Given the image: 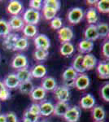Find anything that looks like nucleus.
I'll use <instances>...</instances> for the list:
<instances>
[{
	"instance_id": "aec40b11",
	"label": "nucleus",
	"mask_w": 109,
	"mask_h": 122,
	"mask_svg": "<svg viewBox=\"0 0 109 122\" xmlns=\"http://www.w3.org/2000/svg\"><path fill=\"white\" fill-rule=\"evenodd\" d=\"M97 72L99 77L102 79H108L109 77V64L108 63H99L97 66Z\"/></svg>"
},
{
	"instance_id": "72a5a7b5",
	"label": "nucleus",
	"mask_w": 109,
	"mask_h": 122,
	"mask_svg": "<svg viewBox=\"0 0 109 122\" xmlns=\"http://www.w3.org/2000/svg\"><path fill=\"white\" fill-rule=\"evenodd\" d=\"M96 7L101 13L109 12V1L108 0H100L96 3Z\"/></svg>"
},
{
	"instance_id": "dca6fc26",
	"label": "nucleus",
	"mask_w": 109,
	"mask_h": 122,
	"mask_svg": "<svg viewBox=\"0 0 109 122\" xmlns=\"http://www.w3.org/2000/svg\"><path fill=\"white\" fill-rule=\"evenodd\" d=\"M83 64H84L85 69L92 70L97 64V59L92 54H86L83 56Z\"/></svg>"
},
{
	"instance_id": "37998d69",
	"label": "nucleus",
	"mask_w": 109,
	"mask_h": 122,
	"mask_svg": "<svg viewBox=\"0 0 109 122\" xmlns=\"http://www.w3.org/2000/svg\"><path fill=\"white\" fill-rule=\"evenodd\" d=\"M29 111L36 114V115L40 116V105L37 103H33L32 105L30 106V107H29Z\"/></svg>"
},
{
	"instance_id": "79ce46f5",
	"label": "nucleus",
	"mask_w": 109,
	"mask_h": 122,
	"mask_svg": "<svg viewBox=\"0 0 109 122\" xmlns=\"http://www.w3.org/2000/svg\"><path fill=\"white\" fill-rule=\"evenodd\" d=\"M102 53L106 59L109 58V42H105L102 46Z\"/></svg>"
},
{
	"instance_id": "20e7f679",
	"label": "nucleus",
	"mask_w": 109,
	"mask_h": 122,
	"mask_svg": "<svg viewBox=\"0 0 109 122\" xmlns=\"http://www.w3.org/2000/svg\"><path fill=\"white\" fill-rule=\"evenodd\" d=\"M55 98L58 102H67L70 98V91L69 89L64 86H59L55 88L54 90Z\"/></svg>"
},
{
	"instance_id": "1a4fd4ad",
	"label": "nucleus",
	"mask_w": 109,
	"mask_h": 122,
	"mask_svg": "<svg viewBox=\"0 0 109 122\" xmlns=\"http://www.w3.org/2000/svg\"><path fill=\"white\" fill-rule=\"evenodd\" d=\"M19 36L18 34L16 33H10L8 35L5 37L3 41V46L4 47L6 50L8 51H13L15 44L16 41L18 40Z\"/></svg>"
},
{
	"instance_id": "c85d7f7f",
	"label": "nucleus",
	"mask_w": 109,
	"mask_h": 122,
	"mask_svg": "<svg viewBox=\"0 0 109 122\" xmlns=\"http://www.w3.org/2000/svg\"><path fill=\"white\" fill-rule=\"evenodd\" d=\"M97 32L99 34V38H105L109 34V26L106 23H99L96 25Z\"/></svg>"
},
{
	"instance_id": "f257e3e1",
	"label": "nucleus",
	"mask_w": 109,
	"mask_h": 122,
	"mask_svg": "<svg viewBox=\"0 0 109 122\" xmlns=\"http://www.w3.org/2000/svg\"><path fill=\"white\" fill-rule=\"evenodd\" d=\"M22 19L25 25H36L40 20V13L38 11L29 8L25 11Z\"/></svg>"
},
{
	"instance_id": "412c9836",
	"label": "nucleus",
	"mask_w": 109,
	"mask_h": 122,
	"mask_svg": "<svg viewBox=\"0 0 109 122\" xmlns=\"http://www.w3.org/2000/svg\"><path fill=\"white\" fill-rule=\"evenodd\" d=\"M47 68L42 64H37L33 67V68L31 71V75L32 77L34 78H42L47 74Z\"/></svg>"
},
{
	"instance_id": "5701e85b",
	"label": "nucleus",
	"mask_w": 109,
	"mask_h": 122,
	"mask_svg": "<svg viewBox=\"0 0 109 122\" xmlns=\"http://www.w3.org/2000/svg\"><path fill=\"white\" fill-rule=\"evenodd\" d=\"M93 48H94V42L86 40V39L81 41L78 44V50L82 54V53L89 54L90 52L92 51Z\"/></svg>"
},
{
	"instance_id": "423d86ee",
	"label": "nucleus",
	"mask_w": 109,
	"mask_h": 122,
	"mask_svg": "<svg viewBox=\"0 0 109 122\" xmlns=\"http://www.w3.org/2000/svg\"><path fill=\"white\" fill-rule=\"evenodd\" d=\"M90 77L85 73H82L77 76L75 79L74 87H76L79 90H84L87 89L90 86Z\"/></svg>"
},
{
	"instance_id": "7c9ffc66",
	"label": "nucleus",
	"mask_w": 109,
	"mask_h": 122,
	"mask_svg": "<svg viewBox=\"0 0 109 122\" xmlns=\"http://www.w3.org/2000/svg\"><path fill=\"white\" fill-rule=\"evenodd\" d=\"M86 17L87 22L90 24V25H94L95 23H97V21H98V14H97L95 8L91 7V8L89 9L86 12Z\"/></svg>"
},
{
	"instance_id": "a211bd4d",
	"label": "nucleus",
	"mask_w": 109,
	"mask_h": 122,
	"mask_svg": "<svg viewBox=\"0 0 109 122\" xmlns=\"http://www.w3.org/2000/svg\"><path fill=\"white\" fill-rule=\"evenodd\" d=\"M69 108L68 103L67 102H57L56 104L54 105V113L57 117H64Z\"/></svg>"
},
{
	"instance_id": "9d476101",
	"label": "nucleus",
	"mask_w": 109,
	"mask_h": 122,
	"mask_svg": "<svg viewBox=\"0 0 109 122\" xmlns=\"http://www.w3.org/2000/svg\"><path fill=\"white\" fill-rule=\"evenodd\" d=\"M3 83L5 86V87L7 88V90H9V89H16V88H18L21 82L19 81L18 78H17V76L15 73H10L5 77Z\"/></svg>"
},
{
	"instance_id": "a878e982",
	"label": "nucleus",
	"mask_w": 109,
	"mask_h": 122,
	"mask_svg": "<svg viewBox=\"0 0 109 122\" xmlns=\"http://www.w3.org/2000/svg\"><path fill=\"white\" fill-rule=\"evenodd\" d=\"M18 89L20 92L24 94H30L33 90L34 89V86H33V84L31 81H28L20 83Z\"/></svg>"
},
{
	"instance_id": "c9c22d12",
	"label": "nucleus",
	"mask_w": 109,
	"mask_h": 122,
	"mask_svg": "<svg viewBox=\"0 0 109 122\" xmlns=\"http://www.w3.org/2000/svg\"><path fill=\"white\" fill-rule=\"evenodd\" d=\"M43 7L54 9L56 11L60 8V2L58 0H46L43 2Z\"/></svg>"
},
{
	"instance_id": "49530a36",
	"label": "nucleus",
	"mask_w": 109,
	"mask_h": 122,
	"mask_svg": "<svg viewBox=\"0 0 109 122\" xmlns=\"http://www.w3.org/2000/svg\"><path fill=\"white\" fill-rule=\"evenodd\" d=\"M97 0H87L86 3L87 4H90V5H96L97 3Z\"/></svg>"
},
{
	"instance_id": "473e14b6",
	"label": "nucleus",
	"mask_w": 109,
	"mask_h": 122,
	"mask_svg": "<svg viewBox=\"0 0 109 122\" xmlns=\"http://www.w3.org/2000/svg\"><path fill=\"white\" fill-rule=\"evenodd\" d=\"M10 31L11 29L7 21H6L5 20H0V37L5 38L10 33Z\"/></svg>"
},
{
	"instance_id": "4468645a",
	"label": "nucleus",
	"mask_w": 109,
	"mask_h": 122,
	"mask_svg": "<svg viewBox=\"0 0 109 122\" xmlns=\"http://www.w3.org/2000/svg\"><path fill=\"white\" fill-rule=\"evenodd\" d=\"M95 104V99L90 94H87L81 99L80 105L84 109H91Z\"/></svg>"
},
{
	"instance_id": "a18cd8bd",
	"label": "nucleus",
	"mask_w": 109,
	"mask_h": 122,
	"mask_svg": "<svg viewBox=\"0 0 109 122\" xmlns=\"http://www.w3.org/2000/svg\"><path fill=\"white\" fill-rule=\"evenodd\" d=\"M10 98V92L9 90H7V88L3 90V92L0 94V99L3 100V101H5V100H7Z\"/></svg>"
},
{
	"instance_id": "cd10ccee",
	"label": "nucleus",
	"mask_w": 109,
	"mask_h": 122,
	"mask_svg": "<svg viewBox=\"0 0 109 122\" xmlns=\"http://www.w3.org/2000/svg\"><path fill=\"white\" fill-rule=\"evenodd\" d=\"M31 99L35 101H38V100H42L46 97V91L41 86L36 87L33 90V91L30 94Z\"/></svg>"
},
{
	"instance_id": "4c0bfd02",
	"label": "nucleus",
	"mask_w": 109,
	"mask_h": 122,
	"mask_svg": "<svg viewBox=\"0 0 109 122\" xmlns=\"http://www.w3.org/2000/svg\"><path fill=\"white\" fill-rule=\"evenodd\" d=\"M39 119V116L36 115V114L31 112L29 110H27L25 113H24V120H26V121L29 122H37Z\"/></svg>"
},
{
	"instance_id": "bb28decb",
	"label": "nucleus",
	"mask_w": 109,
	"mask_h": 122,
	"mask_svg": "<svg viewBox=\"0 0 109 122\" xmlns=\"http://www.w3.org/2000/svg\"><path fill=\"white\" fill-rule=\"evenodd\" d=\"M74 46L71 42H64L62 43L60 48H59V52L62 56H68L73 54L74 52Z\"/></svg>"
},
{
	"instance_id": "a19ab883",
	"label": "nucleus",
	"mask_w": 109,
	"mask_h": 122,
	"mask_svg": "<svg viewBox=\"0 0 109 122\" xmlns=\"http://www.w3.org/2000/svg\"><path fill=\"white\" fill-rule=\"evenodd\" d=\"M30 9L35 10V11H38L42 9V1L41 0H31L29 3Z\"/></svg>"
},
{
	"instance_id": "ea45409f",
	"label": "nucleus",
	"mask_w": 109,
	"mask_h": 122,
	"mask_svg": "<svg viewBox=\"0 0 109 122\" xmlns=\"http://www.w3.org/2000/svg\"><path fill=\"white\" fill-rule=\"evenodd\" d=\"M101 96L106 102H109V84L106 83L101 89Z\"/></svg>"
},
{
	"instance_id": "09e8293b",
	"label": "nucleus",
	"mask_w": 109,
	"mask_h": 122,
	"mask_svg": "<svg viewBox=\"0 0 109 122\" xmlns=\"http://www.w3.org/2000/svg\"><path fill=\"white\" fill-rule=\"evenodd\" d=\"M0 122H6V115H0Z\"/></svg>"
},
{
	"instance_id": "8fccbe9b",
	"label": "nucleus",
	"mask_w": 109,
	"mask_h": 122,
	"mask_svg": "<svg viewBox=\"0 0 109 122\" xmlns=\"http://www.w3.org/2000/svg\"><path fill=\"white\" fill-rule=\"evenodd\" d=\"M40 122H51V121L48 119H43V120H42Z\"/></svg>"
},
{
	"instance_id": "f704fd0d",
	"label": "nucleus",
	"mask_w": 109,
	"mask_h": 122,
	"mask_svg": "<svg viewBox=\"0 0 109 122\" xmlns=\"http://www.w3.org/2000/svg\"><path fill=\"white\" fill-rule=\"evenodd\" d=\"M42 13L43 16L46 20H51L52 19H54L55 15L57 14V11L54 9L49 8V7H42Z\"/></svg>"
},
{
	"instance_id": "0eeeda50",
	"label": "nucleus",
	"mask_w": 109,
	"mask_h": 122,
	"mask_svg": "<svg viewBox=\"0 0 109 122\" xmlns=\"http://www.w3.org/2000/svg\"><path fill=\"white\" fill-rule=\"evenodd\" d=\"M59 39L61 42H70V41L73 38V31L69 27L64 26L58 30Z\"/></svg>"
},
{
	"instance_id": "9b49d317",
	"label": "nucleus",
	"mask_w": 109,
	"mask_h": 122,
	"mask_svg": "<svg viewBox=\"0 0 109 122\" xmlns=\"http://www.w3.org/2000/svg\"><path fill=\"white\" fill-rule=\"evenodd\" d=\"M9 27L11 29V30H16V31H19L23 29L24 26H25V22H24L22 17L19 16V15H14L11 16V19L9 20L8 22Z\"/></svg>"
},
{
	"instance_id": "393cba45",
	"label": "nucleus",
	"mask_w": 109,
	"mask_h": 122,
	"mask_svg": "<svg viewBox=\"0 0 109 122\" xmlns=\"http://www.w3.org/2000/svg\"><path fill=\"white\" fill-rule=\"evenodd\" d=\"M78 73L75 71L72 67L66 68L62 74V79L64 81H75Z\"/></svg>"
},
{
	"instance_id": "f03ea898",
	"label": "nucleus",
	"mask_w": 109,
	"mask_h": 122,
	"mask_svg": "<svg viewBox=\"0 0 109 122\" xmlns=\"http://www.w3.org/2000/svg\"><path fill=\"white\" fill-rule=\"evenodd\" d=\"M84 17V12L80 7L72 8L68 13V20L72 25H77L80 23Z\"/></svg>"
},
{
	"instance_id": "de8ad7c7",
	"label": "nucleus",
	"mask_w": 109,
	"mask_h": 122,
	"mask_svg": "<svg viewBox=\"0 0 109 122\" xmlns=\"http://www.w3.org/2000/svg\"><path fill=\"white\" fill-rule=\"evenodd\" d=\"M5 89H6V87H5L4 85H3V81H0V94H1V93H2V92H3Z\"/></svg>"
},
{
	"instance_id": "6ab92c4d",
	"label": "nucleus",
	"mask_w": 109,
	"mask_h": 122,
	"mask_svg": "<svg viewBox=\"0 0 109 122\" xmlns=\"http://www.w3.org/2000/svg\"><path fill=\"white\" fill-rule=\"evenodd\" d=\"M40 105V115L49 117L54 112V104L51 102H42Z\"/></svg>"
},
{
	"instance_id": "6e6552de",
	"label": "nucleus",
	"mask_w": 109,
	"mask_h": 122,
	"mask_svg": "<svg viewBox=\"0 0 109 122\" xmlns=\"http://www.w3.org/2000/svg\"><path fill=\"white\" fill-rule=\"evenodd\" d=\"M28 65V60L26 56H24L22 54L16 55L13 58L12 61H11V66L12 68H16V69L19 70L24 68H27Z\"/></svg>"
},
{
	"instance_id": "c756f323",
	"label": "nucleus",
	"mask_w": 109,
	"mask_h": 122,
	"mask_svg": "<svg viewBox=\"0 0 109 122\" xmlns=\"http://www.w3.org/2000/svg\"><path fill=\"white\" fill-rule=\"evenodd\" d=\"M23 33L26 38H33L37 33V29L36 25H25L23 28Z\"/></svg>"
},
{
	"instance_id": "4be33fe9",
	"label": "nucleus",
	"mask_w": 109,
	"mask_h": 122,
	"mask_svg": "<svg viewBox=\"0 0 109 122\" xmlns=\"http://www.w3.org/2000/svg\"><path fill=\"white\" fill-rule=\"evenodd\" d=\"M16 75L17 78H18L19 81L21 83V82L28 81H31V78H32L31 71H29L27 68H24L17 70V72Z\"/></svg>"
},
{
	"instance_id": "f8f14e48",
	"label": "nucleus",
	"mask_w": 109,
	"mask_h": 122,
	"mask_svg": "<svg viewBox=\"0 0 109 122\" xmlns=\"http://www.w3.org/2000/svg\"><path fill=\"white\" fill-rule=\"evenodd\" d=\"M7 10V12L9 14L12 15V16H14V15H18L22 11L23 5L21 4V2L16 1V0H12V1L9 2Z\"/></svg>"
},
{
	"instance_id": "7ed1b4c3",
	"label": "nucleus",
	"mask_w": 109,
	"mask_h": 122,
	"mask_svg": "<svg viewBox=\"0 0 109 122\" xmlns=\"http://www.w3.org/2000/svg\"><path fill=\"white\" fill-rule=\"evenodd\" d=\"M34 46L37 49L47 51L51 46V41L45 34H39L34 38Z\"/></svg>"
},
{
	"instance_id": "b1692460",
	"label": "nucleus",
	"mask_w": 109,
	"mask_h": 122,
	"mask_svg": "<svg viewBox=\"0 0 109 122\" xmlns=\"http://www.w3.org/2000/svg\"><path fill=\"white\" fill-rule=\"evenodd\" d=\"M106 113L104 109V107L101 106H96L93 108L92 110V117L93 119L95 121V122H99L103 121L105 118Z\"/></svg>"
},
{
	"instance_id": "e433bc0d",
	"label": "nucleus",
	"mask_w": 109,
	"mask_h": 122,
	"mask_svg": "<svg viewBox=\"0 0 109 122\" xmlns=\"http://www.w3.org/2000/svg\"><path fill=\"white\" fill-rule=\"evenodd\" d=\"M49 53L47 51H43V50H39V49H37L34 51V59L38 61H42L47 60V56H48Z\"/></svg>"
},
{
	"instance_id": "2f4dec72",
	"label": "nucleus",
	"mask_w": 109,
	"mask_h": 122,
	"mask_svg": "<svg viewBox=\"0 0 109 122\" xmlns=\"http://www.w3.org/2000/svg\"><path fill=\"white\" fill-rule=\"evenodd\" d=\"M29 47V41L26 38H19L14 46L13 51H25Z\"/></svg>"
},
{
	"instance_id": "2eb2a0df",
	"label": "nucleus",
	"mask_w": 109,
	"mask_h": 122,
	"mask_svg": "<svg viewBox=\"0 0 109 122\" xmlns=\"http://www.w3.org/2000/svg\"><path fill=\"white\" fill-rule=\"evenodd\" d=\"M83 56L82 54H78L75 57L72 64V68L74 69L77 73H84L86 72L84 64H83Z\"/></svg>"
},
{
	"instance_id": "39448f33",
	"label": "nucleus",
	"mask_w": 109,
	"mask_h": 122,
	"mask_svg": "<svg viewBox=\"0 0 109 122\" xmlns=\"http://www.w3.org/2000/svg\"><path fill=\"white\" fill-rule=\"evenodd\" d=\"M80 108L77 106H74L73 107H69L63 117L67 122H77L80 118Z\"/></svg>"
},
{
	"instance_id": "f3484780",
	"label": "nucleus",
	"mask_w": 109,
	"mask_h": 122,
	"mask_svg": "<svg viewBox=\"0 0 109 122\" xmlns=\"http://www.w3.org/2000/svg\"><path fill=\"white\" fill-rule=\"evenodd\" d=\"M42 88L45 90V91H53L57 87L56 81H55V78L51 77V76H47L42 81Z\"/></svg>"
},
{
	"instance_id": "ddd939ff",
	"label": "nucleus",
	"mask_w": 109,
	"mask_h": 122,
	"mask_svg": "<svg viewBox=\"0 0 109 122\" xmlns=\"http://www.w3.org/2000/svg\"><path fill=\"white\" fill-rule=\"evenodd\" d=\"M84 37L86 40L90 41V42L96 41L99 38V34L98 32H97L96 25H89L84 32Z\"/></svg>"
},
{
	"instance_id": "c03bdc74",
	"label": "nucleus",
	"mask_w": 109,
	"mask_h": 122,
	"mask_svg": "<svg viewBox=\"0 0 109 122\" xmlns=\"http://www.w3.org/2000/svg\"><path fill=\"white\" fill-rule=\"evenodd\" d=\"M6 122H18L16 114L14 112H8L6 114Z\"/></svg>"
},
{
	"instance_id": "3c124183",
	"label": "nucleus",
	"mask_w": 109,
	"mask_h": 122,
	"mask_svg": "<svg viewBox=\"0 0 109 122\" xmlns=\"http://www.w3.org/2000/svg\"><path fill=\"white\" fill-rule=\"evenodd\" d=\"M99 122H104V121H99Z\"/></svg>"
},
{
	"instance_id": "58836bf2",
	"label": "nucleus",
	"mask_w": 109,
	"mask_h": 122,
	"mask_svg": "<svg viewBox=\"0 0 109 122\" xmlns=\"http://www.w3.org/2000/svg\"><path fill=\"white\" fill-rule=\"evenodd\" d=\"M51 27L53 29H60L63 27V20L60 17L55 16L51 20Z\"/></svg>"
}]
</instances>
